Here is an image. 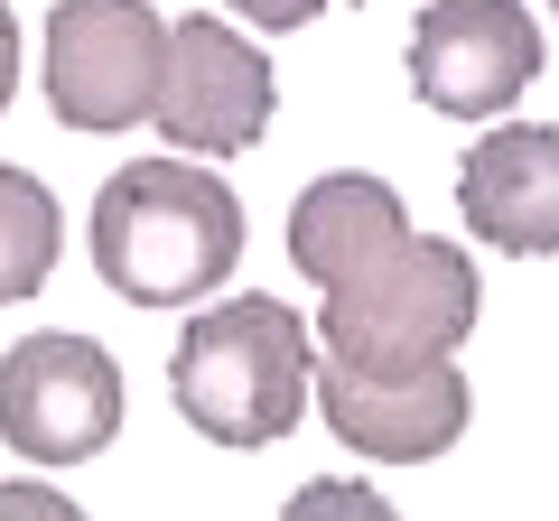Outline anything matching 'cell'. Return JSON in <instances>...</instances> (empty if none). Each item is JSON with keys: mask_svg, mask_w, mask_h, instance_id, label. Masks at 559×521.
<instances>
[{"mask_svg": "<svg viewBox=\"0 0 559 521\" xmlns=\"http://www.w3.org/2000/svg\"><path fill=\"white\" fill-rule=\"evenodd\" d=\"M57 242H66V215L28 168H0V307H20L47 289L57 270Z\"/></svg>", "mask_w": 559, "mask_h": 521, "instance_id": "11", "label": "cell"}, {"mask_svg": "<svg viewBox=\"0 0 559 521\" xmlns=\"http://www.w3.org/2000/svg\"><path fill=\"white\" fill-rule=\"evenodd\" d=\"M280 521H401V512L355 475H318V484H299V494L280 502Z\"/></svg>", "mask_w": 559, "mask_h": 521, "instance_id": "12", "label": "cell"}, {"mask_svg": "<svg viewBox=\"0 0 559 521\" xmlns=\"http://www.w3.org/2000/svg\"><path fill=\"white\" fill-rule=\"evenodd\" d=\"M457 215L495 252H559V131L495 121L457 168Z\"/></svg>", "mask_w": 559, "mask_h": 521, "instance_id": "9", "label": "cell"}, {"mask_svg": "<svg viewBox=\"0 0 559 521\" xmlns=\"http://www.w3.org/2000/svg\"><path fill=\"white\" fill-rule=\"evenodd\" d=\"M466 373L439 363V373H355V363L318 354V420L336 428L345 447H364L373 465H429L466 438Z\"/></svg>", "mask_w": 559, "mask_h": 521, "instance_id": "8", "label": "cell"}, {"mask_svg": "<svg viewBox=\"0 0 559 521\" xmlns=\"http://www.w3.org/2000/svg\"><path fill=\"white\" fill-rule=\"evenodd\" d=\"M0 521H84V512L57 484H0Z\"/></svg>", "mask_w": 559, "mask_h": 521, "instance_id": "13", "label": "cell"}, {"mask_svg": "<svg viewBox=\"0 0 559 521\" xmlns=\"http://www.w3.org/2000/svg\"><path fill=\"white\" fill-rule=\"evenodd\" d=\"M168 20L150 0H57L47 20V102L66 131H131L159 112Z\"/></svg>", "mask_w": 559, "mask_h": 521, "instance_id": "5", "label": "cell"}, {"mask_svg": "<svg viewBox=\"0 0 559 521\" xmlns=\"http://www.w3.org/2000/svg\"><path fill=\"white\" fill-rule=\"evenodd\" d=\"M271 57H261L242 28L224 20H178L168 28V75H159V131L178 149H197V159H234V149H252L261 131H271Z\"/></svg>", "mask_w": 559, "mask_h": 521, "instance_id": "7", "label": "cell"}, {"mask_svg": "<svg viewBox=\"0 0 559 521\" xmlns=\"http://www.w3.org/2000/svg\"><path fill=\"white\" fill-rule=\"evenodd\" d=\"M476 299H485L476 260L448 233H411L355 289H326L318 354L355 363V373H439V363H457L466 326H476Z\"/></svg>", "mask_w": 559, "mask_h": 521, "instance_id": "3", "label": "cell"}, {"mask_svg": "<svg viewBox=\"0 0 559 521\" xmlns=\"http://www.w3.org/2000/svg\"><path fill=\"white\" fill-rule=\"evenodd\" d=\"M168 391H178L187 428L215 447H280L318 401V326L280 299H224L168 354Z\"/></svg>", "mask_w": 559, "mask_h": 521, "instance_id": "2", "label": "cell"}, {"mask_svg": "<svg viewBox=\"0 0 559 521\" xmlns=\"http://www.w3.org/2000/svg\"><path fill=\"white\" fill-rule=\"evenodd\" d=\"M401 242H411V205L392 178H364V168H336V178L299 186V205H289V260L318 289H355Z\"/></svg>", "mask_w": 559, "mask_h": 521, "instance_id": "10", "label": "cell"}, {"mask_svg": "<svg viewBox=\"0 0 559 521\" xmlns=\"http://www.w3.org/2000/svg\"><path fill=\"white\" fill-rule=\"evenodd\" d=\"M242 260V205L187 159H131L94 196V270L131 307H187Z\"/></svg>", "mask_w": 559, "mask_h": 521, "instance_id": "1", "label": "cell"}, {"mask_svg": "<svg viewBox=\"0 0 559 521\" xmlns=\"http://www.w3.org/2000/svg\"><path fill=\"white\" fill-rule=\"evenodd\" d=\"M0 438L28 465H84L121 438V363L75 326L20 336L0 354Z\"/></svg>", "mask_w": 559, "mask_h": 521, "instance_id": "4", "label": "cell"}, {"mask_svg": "<svg viewBox=\"0 0 559 521\" xmlns=\"http://www.w3.org/2000/svg\"><path fill=\"white\" fill-rule=\"evenodd\" d=\"M540 75V20L522 0H429L411 28V94L448 121L513 112Z\"/></svg>", "mask_w": 559, "mask_h": 521, "instance_id": "6", "label": "cell"}, {"mask_svg": "<svg viewBox=\"0 0 559 521\" xmlns=\"http://www.w3.org/2000/svg\"><path fill=\"white\" fill-rule=\"evenodd\" d=\"M550 10H559V0H550Z\"/></svg>", "mask_w": 559, "mask_h": 521, "instance_id": "16", "label": "cell"}, {"mask_svg": "<svg viewBox=\"0 0 559 521\" xmlns=\"http://www.w3.org/2000/svg\"><path fill=\"white\" fill-rule=\"evenodd\" d=\"M234 20H252V28H308L326 10V0H224Z\"/></svg>", "mask_w": 559, "mask_h": 521, "instance_id": "14", "label": "cell"}, {"mask_svg": "<svg viewBox=\"0 0 559 521\" xmlns=\"http://www.w3.org/2000/svg\"><path fill=\"white\" fill-rule=\"evenodd\" d=\"M10 94H20V20L0 10V112H10Z\"/></svg>", "mask_w": 559, "mask_h": 521, "instance_id": "15", "label": "cell"}]
</instances>
